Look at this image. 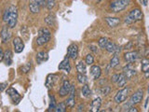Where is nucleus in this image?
Wrapping results in <instances>:
<instances>
[{"label":"nucleus","instance_id":"obj_1","mask_svg":"<svg viewBox=\"0 0 149 112\" xmlns=\"http://www.w3.org/2000/svg\"><path fill=\"white\" fill-rule=\"evenodd\" d=\"M51 38V32L47 27H41L38 30V37L36 38L37 46H43Z\"/></svg>","mask_w":149,"mask_h":112},{"label":"nucleus","instance_id":"obj_2","mask_svg":"<svg viewBox=\"0 0 149 112\" xmlns=\"http://www.w3.org/2000/svg\"><path fill=\"white\" fill-rule=\"evenodd\" d=\"M143 12L139 9H133L130 11V13L125 18V24H132L136 22H139L143 19Z\"/></svg>","mask_w":149,"mask_h":112},{"label":"nucleus","instance_id":"obj_3","mask_svg":"<svg viewBox=\"0 0 149 112\" xmlns=\"http://www.w3.org/2000/svg\"><path fill=\"white\" fill-rule=\"evenodd\" d=\"M130 2H132V0H115V1L111 2L110 9L112 12L114 13L120 12V11L124 10L130 5Z\"/></svg>","mask_w":149,"mask_h":112},{"label":"nucleus","instance_id":"obj_4","mask_svg":"<svg viewBox=\"0 0 149 112\" xmlns=\"http://www.w3.org/2000/svg\"><path fill=\"white\" fill-rule=\"evenodd\" d=\"M9 9V22H7V26L10 29H12L16 26L18 22V9L14 5H11Z\"/></svg>","mask_w":149,"mask_h":112},{"label":"nucleus","instance_id":"obj_5","mask_svg":"<svg viewBox=\"0 0 149 112\" xmlns=\"http://www.w3.org/2000/svg\"><path fill=\"white\" fill-rule=\"evenodd\" d=\"M129 92H130V89L129 88H123L121 90H119V91L117 92V94L115 95V102L117 103V104H121L123 103L124 101L128 98V96H129Z\"/></svg>","mask_w":149,"mask_h":112},{"label":"nucleus","instance_id":"obj_6","mask_svg":"<svg viewBox=\"0 0 149 112\" xmlns=\"http://www.w3.org/2000/svg\"><path fill=\"white\" fill-rule=\"evenodd\" d=\"M7 94L9 96V98L10 100L12 101V103L14 105H18L19 103L21 102V96L20 93L18 92L17 90H15L14 88L12 87H10L7 90Z\"/></svg>","mask_w":149,"mask_h":112},{"label":"nucleus","instance_id":"obj_7","mask_svg":"<svg viewBox=\"0 0 149 112\" xmlns=\"http://www.w3.org/2000/svg\"><path fill=\"white\" fill-rule=\"evenodd\" d=\"M71 88H72V84L70 83V81L64 80L62 82V87L59 90V95L61 97H64L66 95H68L71 91Z\"/></svg>","mask_w":149,"mask_h":112},{"label":"nucleus","instance_id":"obj_8","mask_svg":"<svg viewBox=\"0 0 149 112\" xmlns=\"http://www.w3.org/2000/svg\"><path fill=\"white\" fill-rule=\"evenodd\" d=\"M12 44H13L14 51L16 52V53H21V52L23 51L24 43H23V40H22L21 37H19V36L14 37L13 41H12Z\"/></svg>","mask_w":149,"mask_h":112},{"label":"nucleus","instance_id":"obj_9","mask_svg":"<svg viewBox=\"0 0 149 112\" xmlns=\"http://www.w3.org/2000/svg\"><path fill=\"white\" fill-rule=\"evenodd\" d=\"M143 97H144V91L142 89H139L130 96V102L132 105L139 104L142 102V100H143Z\"/></svg>","mask_w":149,"mask_h":112},{"label":"nucleus","instance_id":"obj_10","mask_svg":"<svg viewBox=\"0 0 149 112\" xmlns=\"http://www.w3.org/2000/svg\"><path fill=\"white\" fill-rule=\"evenodd\" d=\"M68 95L69 96H68V98L66 99L65 104L68 107L73 108L74 107V104H76V99H74V96H76V89H74V85H72V88H71V91Z\"/></svg>","mask_w":149,"mask_h":112},{"label":"nucleus","instance_id":"obj_11","mask_svg":"<svg viewBox=\"0 0 149 112\" xmlns=\"http://www.w3.org/2000/svg\"><path fill=\"white\" fill-rule=\"evenodd\" d=\"M67 55L69 56L70 59L76 60L78 56V47L77 44H71L69 45V47L67 48Z\"/></svg>","mask_w":149,"mask_h":112},{"label":"nucleus","instance_id":"obj_12","mask_svg":"<svg viewBox=\"0 0 149 112\" xmlns=\"http://www.w3.org/2000/svg\"><path fill=\"white\" fill-rule=\"evenodd\" d=\"M139 57H140V54L138 51H129L124 54V59L128 63L135 62Z\"/></svg>","mask_w":149,"mask_h":112},{"label":"nucleus","instance_id":"obj_13","mask_svg":"<svg viewBox=\"0 0 149 112\" xmlns=\"http://www.w3.org/2000/svg\"><path fill=\"white\" fill-rule=\"evenodd\" d=\"M57 80H58L57 75H55V74H50V75H48V77L46 78V83H45L47 89L50 90V89L53 88L55 83H56V81H57Z\"/></svg>","mask_w":149,"mask_h":112},{"label":"nucleus","instance_id":"obj_14","mask_svg":"<svg viewBox=\"0 0 149 112\" xmlns=\"http://www.w3.org/2000/svg\"><path fill=\"white\" fill-rule=\"evenodd\" d=\"M105 50L107 52H109V53H115V54H118L119 52H120V50H121V48L120 47H118L117 46L113 41H111L109 40L108 41V43L106 45V47H105Z\"/></svg>","mask_w":149,"mask_h":112},{"label":"nucleus","instance_id":"obj_15","mask_svg":"<svg viewBox=\"0 0 149 112\" xmlns=\"http://www.w3.org/2000/svg\"><path fill=\"white\" fill-rule=\"evenodd\" d=\"M58 68H59V70L65 71L66 73H69L70 72V71H71V65H70V63H69V56L68 55H66L65 57H64V59H63L62 61L60 63Z\"/></svg>","mask_w":149,"mask_h":112},{"label":"nucleus","instance_id":"obj_16","mask_svg":"<svg viewBox=\"0 0 149 112\" xmlns=\"http://www.w3.org/2000/svg\"><path fill=\"white\" fill-rule=\"evenodd\" d=\"M9 26H3L2 31H1V38L3 43L9 42V40L11 38V32L9 31Z\"/></svg>","mask_w":149,"mask_h":112},{"label":"nucleus","instance_id":"obj_17","mask_svg":"<svg viewBox=\"0 0 149 112\" xmlns=\"http://www.w3.org/2000/svg\"><path fill=\"white\" fill-rule=\"evenodd\" d=\"M104 21L106 22L108 26L112 28L117 27V26L120 24V19L117 17H105L104 18Z\"/></svg>","mask_w":149,"mask_h":112},{"label":"nucleus","instance_id":"obj_18","mask_svg":"<svg viewBox=\"0 0 149 112\" xmlns=\"http://www.w3.org/2000/svg\"><path fill=\"white\" fill-rule=\"evenodd\" d=\"M102 107V98L101 97H97L91 102V111L92 112H98L100 111V108Z\"/></svg>","mask_w":149,"mask_h":112},{"label":"nucleus","instance_id":"obj_19","mask_svg":"<svg viewBox=\"0 0 149 112\" xmlns=\"http://www.w3.org/2000/svg\"><path fill=\"white\" fill-rule=\"evenodd\" d=\"M141 69H142V72L144 74V77L148 78L149 77V59L148 58H144L142 60Z\"/></svg>","mask_w":149,"mask_h":112},{"label":"nucleus","instance_id":"obj_20","mask_svg":"<svg viewBox=\"0 0 149 112\" xmlns=\"http://www.w3.org/2000/svg\"><path fill=\"white\" fill-rule=\"evenodd\" d=\"M91 74L94 80H98L102 75V69L99 65H92L91 68Z\"/></svg>","mask_w":149,"mask_h":112},{"label":"nucleus","instance_id":"obj_21","mask_svg":"<svg viewBox=\"0 0 149 112\" xmlns=\"http://www.w3.org/2000/svg\"><path fill=\"white\" fill-rule=\"evenodd\" d=\"M48 53L46 51H39L38 53L36 54V62L37 63H39V65L48 61Z\"/></svg>","mask_w":149,"mask_h":112},{"label":"nucleus","instance_id":"obj_22","mask_svg":"<svg viewBox=\"0 0 149 112\" xmlns=\"http://www.w3.org/2000/svg\"><path fill=\"white\" fill-rule=\"evenodd\" d=\"M123 74L125 75L127 78L130 80V78H132L134 76V75L136 74V71L134 70V69H132V67H130V65H128L127 66H125L124 68H123Z\"/></svg>","mask_w":149,"mask_h":112},{"label":"nucleus","instance_id":"obj_23","mask_svg":"<svg viewBox=\"0 0 149 112\" xmlns=\"http://www.w3.org/2000/svg\"><path fill=\"white\" fill-rule=\"evenodd\" d=\"M12 59H13V54L10 50H7L4 52V61H5V63L7 65H11Z\"/></svg>","mask_w":149,"mask_h":112},{"label":"nucleus","instance_id":"obj_24","mask_svg":"<svg viewBox=\"0 0 149 112\" xmlns=\"http://www.w3.org/2000/svg\"><path fill=\"white\" fill-rule=\"evenodd\" d=\"M40 7H41L35 1V0H31V1L29 2V9H30V11H31L33 14L38 13L40 11Z\"/></svg>","mask_w":149,"mask_h":112},{"label":"nucleus","instance_id":"obj_25","mask_svg":"<svg viewBox=\"0 0 149 112\" xmlns=\"http://www.w3.org/2000/svg\"><path fill=\"white\" fill-rule=\"evenodd\" d=\"M77 71L78 73L86 74L87 73V63L83 61H79L77 63Z\"/></svg>","mask_w":149,"mask_h":112},{"label":"nucleus","instance_id":"obj_26","mask_svg":"<svg viewBox=\"0 0 149 112\" xmlns=\"http://www.w3.org/2000/svg\"><path fill=\"white\" fill-rule=\"evenodd\" d=\"M44 21H45V22H46V24L48 26H54L55 25V22H56L55 16L54 15H52V14H48V16L45 17Z\"/></svg>","mask_w":149,"mask_h":112},{"label":"nucleus","instance_id":"obj_27","mask_svg":"<svg viewBox=\"0 0 149 112\" xmlns=\"http://www.w3.org/2000/svg\"><path fill=\"white\" fill-rule=\"evenodd\" d=\"M119 62H120V60H119L118 54H115V53L113 57H112L111 61H110L109 67H111V68H115V67H117L119 65Z\"/></svg>","mask_w":149,"mask_h":112},{"label":"nucleus","instance_id":"obj_28","mask_svg":"<svg viewBox=\"0 0 149 112\" xmlns=\"http://www.w3.org/2000/svg\"><path fill=\"white\" fill-rule=\"evenodd\" d=\"M50 105H48V107L47 109V111H48V112H50V111H54L55 108H56V106H57V105H56V99H55L54 95L50 94Z\"/></svg>","mask_w":149,"mask_h":112},{"label":"nucleus","instance_id":"obj_29","mask_svg":"<svg viewBox=\"0 0 149 112\" xmlns=\"http://www.w3.org/2000/svg\"><path fill=\"white\" fill-rule=\"evenodd\" d=\"M117 85L119 86V87H124V86L126 85L127 83V78L126 76L123 73L119 74V77H118V80L117 81Z\"/></svg>","mask_w":149,"mask_h":112},{"label":"nucleus","instance_id":"obj_30","mask_svg":"<svg viewBox=\"0 0 149 112\" xmlns=\"http://www.w3.org/2000/svg\"><path fill=\"white\" fill-rule=\"evenodd\" d=\"M82 95L85 96L86 98H88V97L91 95V91L87 84H83V87H82Z\"/></svg>","mask_w":149,"mask_h":112},{"label":"nucleus","instance_id":"obj_31","mask_svg":"<svg viewBox=\"0 0 149 112\" xmlns=\"http://www.w3.org/2000/svg\"><path fill=\"white\" fill-rule=\"evenodd\" d=\"M77 81L79 82L80 84H86L88 82V78L86 76V74L78 73L77 76Z\"/></svg>","mask_w":149,"mask_h":112},{"label":"nucleus","instance_id":"obj_32","mask_svg":"<svg viewBox=\"0 0 149 112\" xmlns=\"http://www.w3.org/2000/svg\"><path fill=\"white\" fill-rule=\"evenodd\" d=\"M66 108H67V106H66L65 102H61L60 104H58L57 106H56V108H55L54 111H56V112H65Z\"/></svg>","mask_w":149,"mask_h":112},{"label":"nucleus","instance_id":"obj_33","mask_svg":"<svg viewBox=\"0 0 149 112\" xmlns=\"http://www.w3.org/2000/svg\"><path fill=\"white\" fill-rule=\"evenodd\" d=\"M110 39L109 38H107V37H101V38L99 39L98 41V45H99V47L100 48H102V49H105L106 47V45L108 43V41H109Z\"/></svg>","mask_w":149,"mask_h":112},{"label":"nucleus","instance_id":"obj_34","mask_svg":"<svg viewBox=\"0 0 149 112\" xmlns=\"http://www.w3.org/2000/svg\"><path fill=\"white\" fill-rule=\"evenodd\" d=\"M21 33L22 35V37H24L25 40H28L29 39V36H30V34L28 33V29L26 26H22L21 29Z\"/></svg>","mask_w":149,"mask_h":112},{"label":"nucleus","instance_id":"obj_35","mask_svg":"<svg viewBox=\"0 0 149 112\" xmlns=\"http://www.w3.org/2000/svg\"><path fill=\"white\" fill-rule=\"evenodd\" d=\"M98 92H100L103 95H107L109 94L111 92V87H109V86H104V87H102L100 90H98Z\"/></svg>","mask_w":149,"mask_h":112},{"label":"nucleus","instance_id":"obj_36","mask_svg":"<svg viewBox=\"0 0 149 112\" xmlns=\"http://www.w3.org/2000/svg\"><path fill=\"white\" fill-rule=\"evenodd\" d=\"M56 5L55 0H46V7H48V10H51Z\"/></svg>","mask_w":149,"mask_h":112},{"label":"nucleus","instance_id":"obj_37","mask_svg":"<svg viewBox=\"0 0 149 112\" xmlns=\"http://www.w3.org/2000/svg\"><path fill=\"white\" fill-rule=\"evenodd\" d=\"M31 66H32V65H31V63H25V65H23L21 68V72L22 73H24V74H26V73H28L30 70H31Z\"/></svg>","mask_w":149,"mask_h":112},{"label":"nucleus","instance_id":"obj_38","mask_svg":"<svg viewBox=\"0 0 149 112\" xmlns=\"http://www.w3.org/2000/svg\"><path fill=\"white\" fill-rule=\"evenodd\" d=\"M93 62H94V58H93V56L91 54H88L87 56H86L85 58V63H87L88 65H91Z\"/></svg>","mask_w":149,"mask_h":112},{"label":"nucleus","instance_id":"obj_39","mask_svg":"<svg viewBox=\"0 0 149 112\" xmlns=\"http://www.w3.org/2000/svg\"><path fill=\"white\" fill-rule=\"evenodd\" d=\"M9 9H7L5 11H4V14H3V21L5 22H9Z\"/></svg>","mask_w":149,"mask_h":112},{"label":"nucleus","instance_id":"obj_40","mask_svg":"<svg viewBox=\"0 0 149 112\" xmlns=\"http://www.w3.org/2000/svg\"><path fill=\"white\" fill-rule=\"evenodd\" d=\"M89 49L93 52V53H95V54L98 53V49H97V47L95 46V45H92V44L89 45Z\"/></svg>","mask_w":149,"mask_h":112},{"label":"nucleus","instance_id":"obj_41","mask_svg":"<svg viewBox=\"0 0 149 112\" xmlns=\"http://www.w3.org/2000/svg\"><path fill=\"white\" fill-rule=\"evenodd\" d=\"M35 1L41 7H44L46 6V0H35Z\"/></svg>","mask_w":149,"mask_h":112},{"label":"nucleus","instance_id":"obj_42","mask_svg":"<svg viewBox=\"0 0 149 112\" xmlns=\"http://www.w3.org/2000/svg\"><path fill=\"white\" fill-rule=\"evenodd\" d=\"M7 87V82H2L0 83V92H3Z\"/></svg>","mask_w":149,"mask_h":112},{"label":"nucleus","instance_id":"obj_43","mask_svg":"<svg viewBox=\"0 0 149 112\" xmlns=\"http://www.w3.org/2000/svg\"><path fill=\"white\" fill-rule=\"evenodd\" d=\"M118 77H119V74H115V75H113V76H112L111 80L113 81V82H115V83H117V81L118 80Z\"/></svg>","mask_w":149,"mask_h":112},{"label":"nucleus","instance_id":"obj_44","mask_svg":"<svg viewBox=\"0 0 149 112\" xmlns=\"http://www.w3.org/2000/svg\"><path fill=\"white\" fill-rule=\"evenodd\" d=\"M2 61H4V52L2 51V49L0 48V63Z\"/></svg>","mask_w":149,"mask_h":112},{"label":"nucleus","instance_id":"obj_45","mask_svg":"<svg viewBox=\"0 0 149 112\" xmlns=\"http://www.w3.org/2000/svg\"><path fill=\"white\" fill-rule=\"evenodd\" d=\"M84 110V105L80 104L79 106L77 107V111H83Z\"/></svg>","mask_w":149,"mask_h":112},{"label":"nucleus","instance_id":"obj_46","mask_svg":"<svg viewBox=\"0 0 149 112\" xmlns=\"http://www.w3.org/2000/svg\"><path fill=\"white\" fill-rule=\"evenodd\" d=\"M128 111H130V112H138V110L134 107H130V108Z\"/></svg>","mask_w":149,"mask_h":112},{"label":"nucleus","instance_id":"obj_47","mask_svg":"<svg viewBox=\"0 0 149 112\" xmlns=\"http://www.w3.org/2000/svg\"><path fill=\"white\" fill-rule=\"evenodd\" d=\"M148 101H149V97H147L146 100H145V104H144V107H147V104H148Z\"/></svg>","mask_w":149,"mask_h":112},{"label":"nucleus","instance_id":"obj_48","mask_svg":"<svg viewBox=\"0 0 149 112\" xmlns=\"http://www.w3.org/2000/svg\"><path fill=\"white\" fill-rule=\"evenodd\" d=\"M143 5H144V7L147 5V0H143Z\"/></svg>","mask_w":149,"mask_h":112},{"label":"nucleus","instance_id":"obj_49","mask_svg":"<svg viewBox=\"0 0 149 112\" xmlns=\"http://www.w3.org/2000/svg\"><path fill=\"white\" fill-rule=\"evenodd\" d=\"M147 92H148V94H149V87H148V90H147Z\"/></svg>","mask_w":149,"mask_h":112},{"label":"nucleus","instance_id":"obj_50","mask_svg":"<svg viewBox=\"0 0 149 112\" xmlns=\"http://www.w3.org/2000/svg\"><path fill=\"white\" fill-rule=\"evenodd\" d=\"M0 106H1V102H0Z\"/></svg>","mask_w":149,"mask_h":112}]
</instances>
